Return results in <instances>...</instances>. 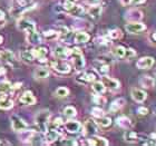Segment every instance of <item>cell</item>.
<instances>
[{"mask_svg":"<svg viewBox=\"0 0 156 146\" xmlns=\"http://www.w3.org/2000/svg\"><path fill=\"white\" fill-rule=\"evenodd\" d=\"M64 115L70 119V118H74L77 115V110H76V108L74 106H67L64 109Z\"/></svg>","mask_w":156,"mask_h":146,"instance_id":"obj_38","label":"cell"},{"mask_svg":"<svg viewBox=\"0 0 156 146\" xmlns=\"http://www.w3.org/2000/svg\"><path fill=\"white\" fill-rule=\"evenodd\" d=\"M77 2H78V0H65V1H64V5H62V8H64V10L68 11V10L72 9Z\"/></svg>","mask_w":156,"mask_h":146,"instance_id":"obj_43","label":"cell"},{"mask_svg":"<svg viewBox=\"0 0 156 146\" xmlns=\"http://www.w3.org/2000/svg\"><path fill=\"white\" fill-rule=\"evenodd\" d=\"M86 143L90 146H107L109 144L106 138L97 136V135H91V136H89L87 138V141H86Z\"/></svg>","mask_w":156,"mask_h":146,"instance_id":"obj_18","label":"cell"},{"mask_svg":"<svg viewBox=\"0 0 156 146\" xmlns=\"http://www.w3.org/2000/svg\"><path fill=\"white\" fill-rule=\"evenodd\" d=\"M60 145L74 146V145H78V143L75 140H73V138H62V140H60Z\"/></svg>","mask_w":156,"mask_h":146,"instance_id":"obj_46","label":"cell"},{"mask_svg":"<svg viewBox=\"0 0 156 146\" xmlns=\"http://www.w3.org/2000/svg\"><path fill=\"white\" fill-rule=\"evenodd\" d=\"M124 140H125V142H127V143L136 144V143H140V141H142V138H140V136L136 132L126 130V132L124 133Z\"/></svg>","mask_w":156,"mask_h":146,"instance_id":"obj_21","label":"cell"},{"mask_svg":"<svg viewBox=\"0 0 156 146\" xmlns=\"http://www.w3.org/2000/svg\"><path fill=\"white\" fill-rule=\"evenodd\" d=\"M91 115H93L95 118H99V117L104 116V110L101 109V107H94V108H91Z\"/></svg>","mask_w":156,"mask_h":146,"instance_id":"obj_44","label":"cell"},{"mask_svg":"<svg viewBox=\"0 0 156 146\" xmlns=\"http://www.w3.org/2000/svg\"><path fill=\"white\" fill-rule=\"evenodd\" d=\"M116 124L117 126H119L120 128H123V130H130L132 126H133V123H132V120H130L129 117L127 116H118L116 118Z\"/></svg>","mask_w":156,"mask_h":146,"instance_id":"obj_23","label":"cell"},{"mask_svg":"<svg viewBox=\"0 0 156 146\" xmlns=\"http://www.w3.org/2000/svg\"><path fill=\"white\" fill-rule=\"evenodd\" d=\"M125 104H126V101H125V98H123V97L116 98L115 101H112L111 106H109V112H112V113L118 112V110L122 109V108L125 106Z\"/></svg>","mask_w":156,"mask_h":146,"instance_id":"obj_27","label":"cell"},{"mask_svg":"<svg viewBox=\"0 0 156 146\" xmlns=\"http://www.w3.org/2000/svg\"><path fill=\"white\" fill-rule=\"evenodd\" d=\"M54 126L58 127V126H62V124H64V120H62V117H56L55 119H54Z\"/></svg>","mask_w":156,"mask_h":146,"instance_id":"obj_48","label":"cell"},{"mask_svg":"<svg viewBox=\"0 0 156 146\" xmlns=\"http://www.w3.org/2000/svg\"><path fill=\"white\" fill-rule=\"evenodd\" d=\"M76 80L79 84H84V85L88 84V83H93V81L97 80V74L94 70H85V72L81 70V73L76 78Z\"/></svg>","mask_w":156,"mask_h":146,"instance_id":"obj_5","label":"cell"},{"mask_svg":"<svg viewBox=\"0 0 156 146\" xmlns=\"http://www.w3.org/2000/svg\"><path fill=\"white\" fill-rule=\"evenodd\" d=\"M5 17H6L5 12H3L2 10H0V20H3V19H5Z\"/></svg>","mask_w":156,"mask_h":146,"instance_id":"obj_56","label":"cell"},{"mask_svg":"<svg viewBox=\"0 0 156 146\" xmlns=\"http://www.w3.org/2000/svg\"><path fill=\"white\" fill-rule=\"evenodd\" d=\"M7 73V69L3 66H0V76H5Z\"/></svg>","mask_w":156,"mask_h":146,"instance_id":"obj_54","label":"cell"},{"mask_svg":"<svg viewBox=\"0 0 156 146\" xmlns=\"http://www.w3.org/2000/svg\"><path fill=\"white\" fill-rule=\"evenodd\" d=\"M49 72L48 69L45 68V67H38V68L34 72V77L36 79H46V78L49 77Z\"/></svg>","mask_w":156,"mask_h":146,"instance_id":"obj_30","label":"cell"},{"mask_svg":"<svg viewBox=\"0 0 156 146\" xmlns=\"http://www.w3.org/2000/svg\"><path fill=\"white\" fill-rule=\"evenodd\" d=\"M103 83L104 85L106 86V88H109L111 91H117V89H119L120 88V83L117 79L115 78H112V77H108L107 75H105L103 76Z\"/></svg>","mask_w":156,"mask_h":146,"instance_id":"obj_19","label":"cell"},{"mask_svg":"<svg viewBox=\"0 0 156 146\" xmlns=\"http://www.w3.org/2000/svg\"><path fill=\"white\" fill-rule=\"evenodd\" d=\"M91 101H94V104L104 105L105 103H106V98H105L101 94H95L94 96L91 97Z\"/></svg>","mask_w":156,"mask_h":146,"instance_id":"obj_40","label":"cell"},{"mask_svg":"<svg viewBox=\"0 0 156 146\" xmlns=\"http://www.w3.org/2000/svg\"><path fill=\"white\" fill-rule=\"evenodd\" d=\"M83 130L85 135H88V136L96 135L98 132V124L94 119H87L83 126Z\"/></svg>","mask_w":156,"mask_h":146,"instance_id":"obj_10","label":"cell"},{"mask_svg":"<svg viewBox=\"0 0 156 146\" xmlns=\"http://www.w3.org/2000/svg\"><path fill=\"white\" fill-rule=\"evenodd\" d=\"M7 98H9L8 96V93H5V91H0V103L3 101H6Z\"/></svg>","mask_w":156,"mask_h":146,"instance_id":"obj_49","label":"cell"},{"mask_svg":"<svg viewBox=\"0 0 156 146\" xmlns=\"http://www.w3.org/2000/svg\"><path fill=\"white\" fill-rule=\"evenodd\" d=\"M55 95L59 98H65L69 95V89L67 87H58L56 89Z\"/></svg>","mask_w":156,"mask_h":146,"instance_id":"obj_39","label":"cell"},{"mask_svg":"<svg viewBox=\"0 0 156 146\" xmlns=\"http://www.w3.org/2000/svg\"><path fill=\"white\" fill-rule=\"evenodd\" d=\"M126 49L124 46H116L112 49V54L114 55V57H116L117 59H124L125 54H126Z\"/></svg>","mask_w":156,"mask_h":146,"instance_id":"obj_33","label":"cell"},{"mask_svg":"<svg viewBox=\"0 0 156 146\" xmlns=\"http://www.w3.org/2000/svg\"><path fill=\"white\" fill-rule=\"evenodd\" d=\"M64 126H65V130L69 134H78L83 130V125L78 120H74L72 118L67 120L66 123H64Z\"/></svg>","mask_w":156,"mask_h":146,"instance_id":"obj_9","label":"cell"},{"mask_svg":"<svg viewBox=\"0 0 156 146\" xmlns=\"http://www.w3.org/2000/svg\"><path fill=\"white\" fill-rule=\"evenodd\" d=\"M17 1H19V2H23V3H26V5H33V0H17Z\"/></svg>","mask_w":156,"mask_h":146,"instance_id":"obj_55","label":"cell"},{"mask_svg":"<svg viewBox=\"0 0 156 146\" xmlns=\"http://www.w3.org/2000/svg\"><path fill=\"white\" fill-rule=\"evenodd\" d=\"M151 138H152V140H154V141H155V140H156V133L151 134Z\"/></svg>","mask_w":156,"mask_h":146,"instance_id":"obj_59","label":"cell"},{"mask_svg":"<svg viewBox=\"0 0 156 146\" xmlns=\"http://www.w3.org/2000/svg\"><path fill=\"white\" fill-rule=\"evenodd\" d=\"M44 134H45V143H47V144L55 143V142H57V141L60 138V136H62V133L58 132L56 128L47 130Z\"/></svg>","mask_w":156,"mask_h":146,"instance_id":"obj_13","label":"cell"},{"mask_svg":"<svg viewBox=\"0 0 156 146\" xmlns=\"http://www.w3.org/2000/svg\"><path fill=\"white\" fill-rule=\"evenodd\" d=\"M26 39H27V41L33 46H37L41 44V35H39V34L37 33V30L26 34Z\"/></svg>","mask_w":156,"mask_h":146,"instance_id":"obj_24","label":"cell"},{"mask_svg":"<svg viewBox=\"0 0 156 146\" xmlns=\"http://www.w3.org/2000/svg\"><path fill=\"white\" fill-rule=\"evenodd\" d=\"M96 123L98 124V126L103 127V128H107L112 125V118L111 117H107V116H101L99 118H96Z\"/></svg>","mask_w":156,"mask_h":146,"instance_id":"obj_34","label":"cell"},{"mask_svg":"<svg viewBox=\"0 0 156 146\" xmlns=\"http://www.w3.org/2000/svg\"><path fill=\"white\" fill-rule=\"evenodd\" d=\"M94 68L95 70L101 76H105L109 73V64L104 62L103 59H97L94 62Z\"/></svg>","mask_w":156,"mask_h":146,"instance_id":"obj_14","label":"cell"},{"mask_svg":"<svg viewBox=\"0 0 156 146\" xmlns=\"http://www.w3.org/2000/svg\"><path fill=\"white\" fill-rule=\"evenodd\" d=\"M72 58V62L74 65V68L77 72H81L85 68V59L83 56V52L79 48H73L69 52V56Z\"/></svg>","mask_w":156,"mask_h":146,"instance_id":"obj_2","label":"cell"},{"mask_svg":"<svg viewBox=\"0 0 156 146\" xmlns=\"http://www.w3.org/2000/svg\"><path fill=\"white\" fill-rule=\"evenodd\" d=\"M12 106H13V101L10 98H7L6 101L0 103V109H3V110L10 109V108H12Z\"/></svg>","mask_w":156,"mask_h":146,"instance_id":"obj_41","label":"cell"},{"mask_svg":"<svg viewBox=\"0 0 156 146\" xmlns=\"http://www.w3.org/2000/svg\"><path fill=\"white\" fill-rule=\"evenodd\" d=\"M130 96H132V98H133L136 103H144L147 98L146 91H143V89H140V88H132Z\"/></svg>","mask_w":156,"mask_h":146,"instance_id":"obj_16","label":"cell"},{"mask_svg":"<svg viewBox=\"0 0 156 146\" xmlns=\"http://www.w3.org/2000/svg\"><path fill=\"white\" fill-rule=\"evenodd\" d=\"M146 25L140 21H134V23H128L125 25V29L128 34L132 35H136V34H140L146 30Z\"/></svg>","mask_w":156,"mask_h":146,"instance_id":"obj_6","label":"cell"},{"mask_svg":"<svg viewBox=\"0 0 156 146\" xmlns=\"http://www.w3.org/2000/svg\"><path fill=\"white\" fill-rule=\"evenodd\" d=\"M41 37L45 40H47V41H51V40H56V39L59 38V33L57 31V30H46V31H44L41 35Z\"/></svg>","mask_w":156,"mask_h":146,"instance_id":"obj_32","label":"cell"},{"mask_svg":"<svg viewBox=\"0 0 156 146\" xmlns=\"http://www.w3.org/2000/svg\"><path fill=\"white\" fill-rule=\"evenodd\" d=\"M5 23H6V19L0 20V28H1V27H3V26H5Z\"/></svg>","mask_w":156,"mask_h":146,"instance_id":"obj_58","label":"cell"},{"mask_svg":"<svg viewBox=\"0 0 156 146\" xmlns=\"http://www.w3.org/2000/svg\"><path fill=\"white\" fill-rule=\"evenodd\" d=\"M50 66H51V68L55 72H57L58 74H62V75H67L72 72V66H70V64L65 62L64 59H55V60L51 62Z\"/></svg>","mask_w":156,"mask_h":146,"instance_id":"obj_3","label":"cell"},{"mask_svg":"<svg viewBox=\"0 0 156 146\" xmlns=\"http://www.w3.org/2000/svg\"><path fill=\"white\" fill-rule=\"evenodd\" d=\"M136 56V52L132 48H127L126 49V54H125V57L124 59H126V60H132Z\"/></svg>","mask_w":156,"mask_h":146,"instance_id":"obj_45","label":"cell"},{"mask_svg":"<svg viewBox=\"0 0 156 146\" xmlns=\"http://www.w3.org/2000/svg\"><path fill=\"white\" fill-rule=\"evenodd\" d=\"M36 132L35 130H25L23 132H19V138L23 143H31L33 137L35 136Z\"/></svg>","mask_w":156,"mask_h":146,"instance_id":"obj_28","label":"cell"},{"mask_svg":"<svg viewBox=\"0 0 156 146\" xmlns=\"http://www.w3.org/2000/svg\"><path fill=\"white\" fill-rule=\"evenodd\" d=\"M155 64V59L150 56H145L142 57L136 62V67L138 69H150L152 68Z\"/></svg>","mask_w":156,"mask_h":146,"instance_id":"obj_12","label":"cell"},{"mask_svg":"<svg viewBox=\"0 0 156 146\" xmlns=\"http://www.w3.org/2000/svg\"><path fill=\"white\" fill-rule=\"evenodd\" d=\"M21 83H16V84L12 85V91H16V89H19L20 87H21Z\"/></svg>","mask_w":156,"mask_h":146,"instance_id":"obj_53","label":"cell"},{"mask_svg":"<svg viewBox=\"0 0 156 146\" xmlns=\"http://www.w3.org/2000/svg\"><path fill=\"white\" fill-rule=\"evenodd\" d=\"M36 101L37 99H36V97H35V95L30 91H26L25 93H23V94L20 95V97H19L20 103L23 105H28V106L36 104Z\"/></svg>","mask_w":156,"mask_h":146,"instance_id":"obj_17","label":"cell"},{"mask_svg":"<svg viewBox=\"0 0 156 146\" xmlns=\"http://www.w3.org/2000/svg\"><path fill=\"white\" fill-rule=\"evenodd\" d=\"M95 42L101 47H107L112 44V39L108 36H99L95 39Z\"/></svg>","mask_w":156,"mask_h":146,"instance_id":"obj_35","label":"cell"},{"mask_svg":"<svg viewBox=\"0 0 156 146\" xmlns=\"http://www.w3.org/2000/svg\"><path fill=\"white\" fill-rule=\"evenodd\" d=\"M20 58L23 62H25L26 64H34L36 62V58L33 54V50L31 49H23L20 52Z\"/></svg>","mask_w":156,"mask_h":146,"instance_id":"obj_25","label":"cell"},{"mask_svg":"<svg viewBox=\"0 0 156 146\" xmlns=\"http://www.w3.org/2000/svg\"><path fill=\"white\" fill-rule=\"evenodd\" d=\"M69 52H70V49H68L67 47L62 45H58L56 46L55 49H54V56L57 59H66L68 58Z\"/></svg>","mask_w":156,"mask_h":146,"instance_id":"obj_20","label":"cell"},{"mask_svg":"<svg viewBox=\"0 0 156 146\" xmlns=\"http://www.w3.org/2000/svg\"><path fill=\"white\" fill-rule=\"evenodd\" d=\"M148 113H150V112H148V108L145 107V106H140V107L137 108V114L140 115V116H145V115H147Z\"/></svg>","mask_w":156,"mask_h":146,"instance_id":"obj_47","label":"cell"},{"mask_svg":"<svg viewBox=\"0 0 156 146\" xmlns=\"http://www.w3.org/2000/svg\"><path fill=\"white\" fill-rule=\"evenodd\" d=\"M143 12L140 11V9H136V8H133V9L127 10L125 12V19L128 21V23H134V21H140L143 19Z\"/></svg>","mask_w":156,"mask_h":146,"instance_id":"obj_11","label":"cell"},{"mask_svg":"<svg viewBox=\"0 0 156 146\" xmlns=\"http://www.w3.org/2000/svg\"><path fill=\"white\" fill-rule=\"evenodd\" d=\"M50 118V112L47 109L40 110L37 113V115L35 116V125H36L37 130L40 133H45L46 130H48V122Z\"/></svg>","mask_w":156,"mask_h":146,"instance_id":"obj_1","label":"cell"},{"mask_svg":"<svg viewBox=\"0 0 156 146\" xmlns=\"http://www.w3.org/2000/svg\"><path fill=\"white\" fill-rule=\"evenodd\" d=\"M151 38L153 39L154 41H156V31H154V33L152 34V35H151Z\"/></svg>","mask_w":156,"mask_h":146,"instance_id":"obj_57","label":"cell"},{"mask_svg":"<svg viewBox=\"0 0 156 146\" xmlns=\"http://www.w3.org/2000/svg\"><path fill=\"white\" fill-rule=\"evenodd\" d=\"M0 91H5V93H10L12 91V84L10 81L3 79L0 81Z\"/></svg>","mask_w":156,"mask_h":146,"instance_id":"obj_37","label":"cell"},{"mask_svg":"<svg viewBox=\"0 0 156 146\" xmlns=\"http://www.w3.org/2000/svg\"><path fill=\"white\" fill-rule=\"evenodd\" d=\"M145 2H146V0H132V5H134V6H140V5H143Z\"/></svg>","mask_w":156,"mask_h":146,"instance_id":"obj_50","label":"cell"},{"mask_svg":"<svg viewBox=\"0 0 156 146\" xmlns=\"http://www.w3.org/2000/svg\"><path fill=\"white\" fill-rule=\"evenodd\" d=\"M140 85L145 89H152V88L155 86V79L153 77H151L148 75H144V76H140V80H138Z\"/></svg>","mask_w":156,"mask_h":146,"instance_id":"obj_22","label":"cell"},{"mask_svg":"<svg viewBox=\"0 0 156 146\" xmlns=\"http://www.w3.org/2000/svg\"><path fill=\"white\" fill-rule=\"evenodd\" d=\"M10 122H11V127H12V130L16 132V133H19V132H23V130H27V123L25 120L19 117L18 115H11L10 117Z\"/></svg>","mask_w":156,"mask_h":146,"instance_id":"obj_7","label":"cell"},{"mask_svg":"<svg viewBox=\"0 0 156 146\" xmlns=\"http://www.w3.org/2000/svg\"><path fill=\"white\" fill-rule=\"evenodd\" d=\"M101 12H103V7L99 3H95V5H90V7L87 10V15L90 17L93 20H98L101 18Z\"/></svg>","mask_w":156,"mask_h":146,"instance_id":"obj_15","label":"cell"},{"mask_svg":"<svg viewBox=\"0 0 156 146\" xmlns=\"http://www.w3.org/2000/svg\"><path fill=\"white\" fill-rule=\"evenodd\" d=\"M85 12H86L85 8L83 6H80V5H78V3H76L72 9L68 10L69 15L73 17H76V18H80V17H83L85 15Z\"/></svg>","mask_w":156,"mask_h":146,"instance_id":"obj_29","label":"cell"},{"mask_svg":"<svg viewBox=\"0 0 156 146\" xmlns=\"http://www.w3.org/2000/svg\"><path fill=\"white\" fill-rule=\"evenodd\" d=\"M33 50V54L35 56V58L36 60L40 62H47V56H48V48L45 47V46H40V45H37L35 46V48L31 49Z\"/></svg>","mask_w":156,"mask_h":146,"instance_id":"obj_8","label":"cell"},{"mask_svg":"<svg viewBox=\"0 0 156 146\" xmlns=\"http://www.w3.org/2000/svg\"><path fill=\"white\" fill-rule=\"evenodd\" d=\"M3 144H8V145H10L9 143H2V141L0 140V145H3Z\"/></svg>","mask_w":156,"mask_h":146,"instance_id":"obj_61","label":"cell"},{"mask_svg":"<svg viewBox=\"0 0 156 146\" xmlns=\"http://www.w3.org/2000/svg\"><path fill=\"white\" fill-rule=\"evenodd\" d=\"M84 1L88 5H95V3L99 2V0H84Z\"/></svg>","mask_w":156,"mask_h":146,"instance_id":"obj_52","label":"cell"},{"mask_svg":"<svg viewBox=\"0 0 156 146\" xmlns=\"http://www.w3.org/2000/svg\"><path fill=\"white\" fill-rule=\"evenodd\" d=\"M17 28L21 31H25L26 34L31 33L36 30V23L33 20L28 19V18H20L17 21Z\"/></svg>","mask_w":156,"mask_h":146,"instance_id":"obj_4","label":"cell"},{"mask_svg":"<svg viewBox=\"0 0 156 146\" xmlns=\"http://www.w3.org/2000/svg\"><path fill=\"white\" fill-rule=\"evenodd\" d=\"M91 88H93V91L95 94H104L106 91V86L104 85V83L101 80H95L93 81V85H91Z\"/></svg>","mask_w":156,"mask_h":146,"instance_id":"obj_31","label":"cell"},{"mask_svg":"<svg viewBox=\"0 0 156 146\" xmlns=\"http://www.w3.org/2000/svg\"><path fill=\"white\" fill-rule=\"evenodd\" d=\"M89 23H87V21H77L76 23H74V28H75L76 30H84L86 29V28H89Z\"/></svg>","mask_w":156,"mask_h":146,"instance_id":"obj_42","label":"cell"},{"mask_svg":"<svg viewBox=\"0 0 156 146\" xmlns=\"http://www.w3.org/2000/svg\"><path fill=\"white\" fill-rule=\"evenodd\" d=\"M112 40H117V39H120L123 37V31L119 29V28H114V29H111L108 31L107 35Z\"/></svg>","mask_w":156,"mask_h":146,"instance_id":"obj_36","label":"cell"},{"mask_svg":"<svg viewBox=\"0 0 156 146\" xmlns=\"http://www.w3.org/2000/svg\"><path fill=\"white\" fill-rule=\"evenodd\" d=\"M122 6H128L132 3V0H118Z\"/></svg>","mask_w":156,"mask_h":146,"instance_id":"obj_51","label":"cell"},{"mask_svg":"<svg viewBox=\"0 0 156 146\" xmlns=\"http://www.w3.org/2000/svg\"><path fill=\"white\" fill-rule=\"evenodd\" d=\"M89 39H90V35L86 33L85 30L76 31L75 37H74V40H75L76 44H86V42L89 41Z\"/></svg>","mask_w":156,"mask_h":146,"instance_id":"obj_26","label":"cell"},{"mask_svg":"<svg viewBox=\"0 0 156 146\" xmlns=\"http://www.w3.org/2000/svg\"><path fill=\"white\" fill-rule=\"evenodd\" d=\"M2 41H3V37L1 36V35H0V45L2 44Z\"/></svg>","mask_w":156,"mask_h":146,"instance_id":"obj_60","label":"cell"}]
</instances>
